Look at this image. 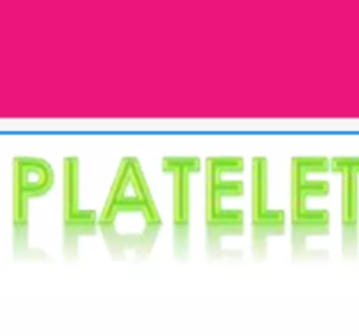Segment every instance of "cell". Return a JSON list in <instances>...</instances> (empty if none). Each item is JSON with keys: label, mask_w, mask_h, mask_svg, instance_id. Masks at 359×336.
<instances>
[{"label": "cell", "mask_w": 359, "mask_h": 336, "mask_svg": "<svg viewBox=\"0 0 359 336\" xmlns=\"http://www.w3.org/2000/svg\"><path fill=\"white\" fill-rule=\"evenodd\" d=\"M161 227L163 217L142 163L128 154L119 161L107 198L98 212V233L112 258L125 259L126 252H133L135 259H146L153 252Z\"/></svg>", "instance_id": "6da1fadb"}, {"label": "cell", "mask_w": 359, "mask_h": 336, "mask_svg": "<svg viewBox=\"0 0 359 336\" xmlns=\"http://www.w3.org/2000/svg\"><path fill=\"white\" fill-rule=\"evenodd\" d=\"M55 186V170L46 158L18 154L11 168V247L16 259H48L30 241V205Z\"/></svg>", "instance_id": "277c9868"}, {"label": "cell", "mask_w": 359, "mask_h": 336, "mask_svg": "<svg viewBox=\"0 0 359 336\" xmlns=\"http://www.w3.org/2000/svg\"><path fill=\"white\" fill-rule=\"evenodd\" d=\"M203 170L196 154H167L161 158V172L172 178V252L186 261L191 252V195L193 177Z\"/></svg>", "instance_id": "5b68a950"}, {"label": "cell", "mask_w": 359, "mask_h": 336, "mask_svg": "<svg viewBox=\"0 0 359 336\" xmlns=\"http://www.w3.org/2000/svg\"><path fill=\"white\" fill-rule=\"evenodd\" d=\"M330 158L319 154H297L290 163V226L291 252L294 258L316 254L311 241L323 238L332 227V214L326 206L312 205L330 195Z\"/></svg>", "instance_id": "3957f363"}, {"label": "cell", "mask_w": 359, "mask_h": 336, "mask_svg": "<svg viewBox=\"0 0 359 336\" xmlns=\"http://www.w3.org/2000/svg\"><path fill=\"white\" fill-rule=\"evenodd\" d=\"M98 231V210L81 203V160L69 154L62 161V254L69 261L79 258L84 237Z\"/></svg>", "instance_id": "8992f818"}, {"label": "cell", "mask_w": 359, "mask_h": 336, "mask_svg": "<svg viewBox=\"0 0 359 336\" xmlns=\"http://www.w3.org/2000/svg\"><path fill=\"white\" fill-rule=\"evenodd\" d=\"M287 216L283 209L270 205V161L263 154L251 160V252L266 258L272 237L284 234Z\"/></svg>", "instance_id": "52a82bcc"}, {"label": "cell", "mask_w": 359, "mask_h": 336, "mask_svg": "<svg viewBox=\"0 0 359 336\" xmlns=\"http://www.w3.org/2000/svg\"><path fill=\"white\" fill-rule=\"evenodd\" d=\"M330 170L340 175L342 198H340V220H342V252L346 258H354L358 252L359 216V156L330 158Z\"/></svg>", "instance_id": "ba28073f"}, {"label": "cell", "mask_w": 359, "mask_h": 336, "mask_svg": "<svg viewBox=\"0 0 359 336\" xmlns=\"http://www.w3.org/2000/svg\"><path fill=\"white\" fill-rule=\"evenodd\" d=\"M205 198L203 227L209 259L241 258L228 241L245 233V158L242 154H212L203 163Z\"/></svg>", "instance_id": "7a4b0ae2"}]
</instances>
